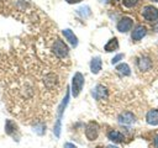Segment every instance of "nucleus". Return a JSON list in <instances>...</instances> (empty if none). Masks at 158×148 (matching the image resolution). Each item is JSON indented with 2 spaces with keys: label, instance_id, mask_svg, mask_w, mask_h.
I'll return each instance as SVG.
<instances>
[{
  "label": "nucleus",
  "instance_id": "obj_1",
  "mask_svg": "<svg viewBox=\"0 0 158 148\" xmlns=\"http://www.w3.org/2000/svg\"><path fill=\"white\" fill-rule=\"evenodd\" d=\"M52 52L56 54V57H58V58H60V59H64V58L68 57L69 48H68V46L64 43L63 39L56 38V41H54L53 44H52Z\"/></svg>",
  "mask_w": 158,
  "mask_h": 148
},
{
  "label": "nucleus",
  "instance_id": "obj_2",
  "mask_svg": "<svg viewBox=\"0 0 158 148\" xmlns=\"http://www.w3.org/2000/svg\"><path fill=\"white\" fill-rule=\"evenodd\" d=\"M83 86H84V75L80 72H77L73 75V79H72V89H70L72 95L74 97L79 96V94L83 90Z\"/></svg>",
  "mask_w": 158,
  "mask_h": 148
},
{
  "label": "nucleus",
  "instance_id": "obj_3",
  "mask_svg": "<svg viewBox=\"0 0 158 148\" xmlns=\"http://www.w3.org/2000/svg\"><path fill=\"white\" fill-rule=\"evenodd\" d=\"M68 101H69V90H67V94H65V96H64V99L60 102L59 109H58V120L54 125V134L57 137H59V134H60V120H62V116H63V112H64V109H65Z\"/></svg>",
  "mask_w": 158,
  "mask_h": 148
},
{
  "label": "nucleus",
  "instance_id": "obj_4",
  "mask_svg": "<svg viewBox=\"0 0 158 148\" xmlns=\"http://www.w3.org/2000/svg\"><path fill=\"white\" fill-rule=\"evenodd\" d=\"M99 125L95 121H90L85 127V137L88 138V141H95L99 136Z\"/></svg>",
  "mask_w": 158,
  "mask_h": 148
},
{
  "label": "nucleus",
  "instance_id": "obj_5",
  "mask_svg": "<svg viewBox=\"0 0 158 148\" xmlns=\"http://www.w3.org/2000/svg\"><path fill=\"white\" fill-rule=\"evenodd\" d=\"M132 27H133V20H132L131 17H128V16L121 17V18L118 20L117 25H116L117 31L121 32V33H126V32L131 31Z\"/></svg>",
  "mask_w": 158,
  "mask_h": 148
},
{
  "label": "nucleus",
  "instance_id": "obj_6",
  "mask_svg": "<svg viewBox=\"0 0 158 148\" xmlns=\"http://www.w3.org/2000/svg\"><path fill=\"white\" fill-rule=\"evenodd\" d=\"M142 16H143L144 20H147L149 22L157 21L158 20V9L156 6L147 5L142 9Z\"/></svg>",
  "mask_w": 158,
  "mask_h": 148
},
{
  "label": "nucleus",
  "instance_id": "obj_7",
  "mask_svg": "<svg viewBox=\"0 0 158 148\" xmlns=\"http://www.w3.org/2000/svg\"><path fill=\"white\" fill-rule=\"evenodd\" d=\"M153 67V62L149 57L147 56H142L137 59V68L141 70V72H148L149 69H152Z\"/></svg>",
  "mask_w": 158,
  "mask_h": 148
},
{
  "label": "nucleus",
  "instance_id": "obj_8",
  "mask_svg": "<svg viewBox=\"0 0 158 148\" xmlns=\"http://www.w3.org/2000/svg\"><path fill=\"white\" fill-rule=\"evenodd\" d=\"M117 121L121 123V125H132L135 121H136V116L131 112V111H123L118 115L117 117Z\"/></svg>",
  "mask_w": 158,
  "mask_h": 148
},
{
  "label": "nucleus",
  "instance_id": "obj_9",
  "mask_svg": "<svg viewBox=\"0 0 158 148\" xmlns=\"http://www.w3.org/2000/svg\"><path fill=\"white\" fill-rule=\"evenodd\" d=\"M91 94H93L94 99H96V100H104V99H106V97H107V95H109L107 89H106L104 85H101V84L96 85V86L93 89Z\"/></svg>",
  "mask_w": 158,
  "mask_h": 148
},
{
  "label": "nucleus",
  "instance_id": "obj_10",
  "mask_svg": "<svg viewBox=\"0 0 158 148\" xmlns=\"http://www.w3.org/2000/svg\"><path fill=\"white\" fill-rule=\"evenodd\" d=\"M147 33V28L143 26V25H137L133 30H132V33H131V38L133 41H141Z\"/></svg>",
  "mask_w": 158,
  "mask_h": 148
},
{
  "label": "nucleus",
  "instance_id": "obj_11",
  "mask_svg": "<svg viewBox=\"0 0 158 148\" xmlns=\"http://www.w3.org/2000/svg\"><path fill=\"white\" fill-rule=\"evenodd\" d=\"M5 131H6V133H7L9 136L14 137L15 139L19 138V128H17V126H16V123H15L14 121L7 120V121L5 122Z\"/></svg>",
  "mask_w": 158,
  "mask_h": 148
},
{
  "label": "nucleus",
  "instance_id": "obj_12",
  "mask_svg": "<svg viewBox=\"0 0 158 148\" xmlns=\"http://www.w3.org/2000/svg\"><path fill=\"white\" fill-rule=\"evenodd\" d=\"M107 138L111 142H114V143H122V142H125V136L120 131H117V130H110L107 132Z\"/></svg>",
  "mask_w": 158,
  "mask_h": 148
},
{
  "label": "nucleus",
  "instance_id": "obj_13",
  "mask_svg": "<svg viewBox=\"0 0 158 148\" xmlns=\"http://www.w3.org/2000/svg\"><path fill=\"white\" fill-rule=\"evenodd\" d=\"M146 122L151 126L158 125V109H152L146 115Z\"/></svg>",
  "mask_w": 158,
  "mask_h": 148
},
{
  "label": "nucleus",
  "instance_id": "obj_14",
  "mask_svg": "<svg viewBox=\"0 0 158 148\" xmlns=\"http://www.w3.org/2000/svg\"><path fill=\"white\" fill-rule=\"evenodd\" d=\"M62 33H63V36L65 37V39L72 44V47H77V46H78V38H77V36L74 35V32H73L70 28L63 30Z\"/></svg>",
  "mask_w": 158,
  "mask_h": 148
},
{
  "label": "nucleus",
  "instance_id": "obj_15",
  "mask_svg": "<svg viewBox=\"0 0 158 148\" xmlns=\"http://www.w3.org/2000/svg\"><path fill=\"white\" fill-rule=\"evenodd\" d=\"M102 68V62H101V58L100 57H94L91 60H90V72L93 74H98Z\"/></svg>",
  "mask_w": 158,
  "mask_h": 148
},
{
  "label": "nucleus",
  "instance_id": "obj_16",
  "mask_svg": "<svg viewBox=\"0 0 158 148\" xmlns=\"http://www.w3.org/2000/svg\"><path fill=\"white\" fill-rule=\"evenodd\" d=\"M120 47L118 44V39L116 37H112L111 39H109V42L104 46V49L105 52H114V51H117Z\"/></svg>",
  "mask_w": 158,
  "mask_h": 148
},
{
  "label": "nucleus",
  "instance_id": "obj_17",
  "mask_svg": "<svg viewBox=\"0 0 158 148\" xmlns=\"http://www.w3.org/2000/svg\"><path fill=\"white\" fill-rule=\"evenodd\" d=\"M57 76L54 75V74H47L46 76H44V79H43V83H44V85L47 86V88H49V89H52V88H54L56 85H57Z\"/></svg>",
  "mask_w": 158,
  "mask_h": 148
},
{
  "label": "nucleus",
  "instance_id": "obj_18",
  "mask_svg": "<svg viewBox=\"0 0 158 148\" xmlns=\"http://www.w3.org/2000/svg\"><path fill=\"white\" fill-rule=\"evenodd\" d=\"M116 72H117L120 75H122V76H128V75L131 74L130 65L126 64V63H121V64H118V65L116 67Z\"/></svg>",
  "mask_w": 158,
  "mask_h": 148
},
{
  "label": "nucleus",
  "instance_id": "obj_19",
  "mask_svg": "<svg viewBox=\"0 0 158 148\" xmlns=\"http://www.w3.org/2000/svg\"><path fill=\"white\" fill-rule=\"evenodd\" d=\"M138 1L139 0H122V5L125 6V7H133V6H136L137 4H138Z\"/></svg>",
  "mask_w": 158,
  "mask_h": 148
},
{
  "label": "nucleus",
  "instance_id": "obj_20",
  "mask_svg": "<svg viewBox=\"0 0 158 148\" xmlns=\"http://www.w3.org/2000/svg\"><path fill=\"white\" fill-rule=\"evenodd\" d=\"M123 57H125V56H123V53H118L117 56H115V57L111 59V63H112V64H116V63H118Z\"/></svg>",
  "mask_w": 158,
  "mask_h": 148
},
{
  "label": "nucleus",
  "instance_id": "obj_21",
  "mask_svg": "<svg viewBox=\"0 0 158 148\" xmlns=\"http://www.w3.org/2000/svg\"><path fill=\"white\" fill-rule=\"evenodd\" d=\"M64 148H77V147H75V144H73L70 142H67V143H64Z\"/></svg>",
  "mask_w": 158,
  "mask_h": 148
},
{
  "label": "nucleus",
  "instance_id": "obj_22",
  "mask_svg": "<svg viewBox=\"0 0 158 148\" xmlns=\"http://www.w3.org/2000/svg\"><path fill=\"white\" fill-rule=\"evenodd\" d=\"M153 146H154V148H158V133L156 134V137L153 139Z\"/></svg>",
  "mask_w": 158,
  "mask_h": 148
},
{
  "label": "nucleus",
  "instance_id": "obj_23",
  "mask_svg": "<svg viewBox=\"0 0 158 148\" xmlns=\"http://www.w3.org/2000/svg\"><path fill=\"white\" fill-rule=\"evenodd\" d=\"M68 4H78V2H80L81 0H65Z\"/></svg>",
  "mask_w": 158,
  "mask_h": 148
},
{
  "label": "nucleus",
  "instance_id": "obj_24",
  "mask_svg": "<svg viewBox=\"0 0 158 148\" xmlns=\"http://www.w3.org/2000/svg\"><path fill=\"white\" fill-rule=\"evenodd\" d=\"M106 148H118V147H117V146H115V144H109Z\"/></svg>",
  "mask_w": 158,
  "mask_h": 148
},
{
  "label": "nucleus",
  "instance_id": "obj_25",
  "mask_svg": "<svg viewBox=\"0 0 158 148\" xmlns=\"http://www.w3.org/2000/svg\"><path fill=\"white\" fill-rule=\"evenodd\" d=\"M96 148H106V147H96Z\"/></svg>",
  "mask_w": 158,
  "mask_h": 148
}]
</instances>
